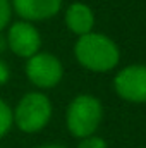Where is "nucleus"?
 <instances>
[{
  "instance_id": "obj_1",
  "label": "nucleus",
  "mask_w": 146,
  "mask_h": 148,
  "mask_svg": "<svg viewBox=\"0 0 146 148\" xmlns=\"http://www.w3.org/2000/svg\"><path fill=\"white\" fill-rule=\"evenodd\" d=\"M77 62L93 73H107L119 64V48L102 33H88L79 36L74 47Z\"/></svg>"
},
{
  "instance_id": "obj_2",
  "label": "nucleus",
  "mask_w": 146,
  "mask_h": 148,
  "mask_svg": "<svg viewBox=\"0 0 146 148\" xmlns=\"http://www.w3.org/2000/svg\"><path fill=\"white\" fill-rule=\"evenodd\" d=\"M12 117L14 124L23 133H38L52 117V102L40 91H29L17 102Z\"/></svg>"
},
{
  "instance_id": "obj_3",
  "label": "nucleus",
  "mask_w": 146,
  "mask_h": 148,
  "mask_svg": "<svg viewBox=\"0 0 146 148\" xmlns=\"http://www.w3.org/2000/svg\"><path fill=\"white\" fill-rule=\"evenodd\" d=\"M67 127L76 138L91 136L102 121V103L91 95H79L69 103L67 109Z\"/></svg>"
},
{
  "instance_id": "obj_4",
  "label": "nucleus",
  "mask_w": 146,
  "mask_h": 148,
  "mask_svg": "<svg viewBox=\"0 0 146 148\" xmlns=\"http://www.w3.org/2000/svg\"><path fill=\"white\" fill-rule=\"evenodd\" d=\"M62 64L60 60L48 53V52H38L26 62V76L28 79L38 88H53L62 79Z\"/></svg>"
},
{
  "instance_id": "obj_5",
  "label": "nucleus",
  "mask_w": 146,
  "mask_h": 148,
  "mask_svg": "<svg viewBox=\"0 0 146 148\" xmlns=\"http://www.w3.org/2000/svg\"><path fill=\"white\" fill-rule=\"evenodd\" d=\"M7 47L12 53L23 59H29L40 52L41 47V36L40 31L35 28L33 23L28 21H17L14 23L7 31Z\"/></svg>"
},
{
  "instance_id": "obj_6",
  "label": "nucleus",
  "mask_w": 146,
  "mask_h": 148,
  "mask_svg": "<svg viewBox=\"0 0 146 148\" xmlns=\"http://www.w3.org/2000/svg\"><path fill=\"white\" fill-rule=\"evenodd\" d=\"M119 97L129 102H146V66H127L113 79Z\"/></svg>"
},
{
  "instance_id": "obj_7",
  "label": "nucleus",
  "mask_w": 146,
  "mask_h": 148,
  "mask_svg": "<svg viewBox=\"0 0 146 148\" xmlns=\"http://www.w3.org/2000/svg\"><path fill=\"white\" fill-rule=\"evenodd\" d=\"M10 5L23 21L35 23L57 16L62 7V0H10Z\"/></svg>"
},
{
  "instance_id": "obj_8",
  "label": "nucleus",
  "mask_w": 146,
  "mask_h": 148,
  "mask_svg": "<svg viewBox=\"0 0 146 148\" xmlns=\"http://www.w3.org/2000/svg\"><path fill=\"white\" fill-rule=\"evenodd\" d=\"M65 24H67V28L72 31L74 35H77V36L91 33L93 24H95L93 10L86 3L76 2L72 5H69V9L65 10Z\"/></svg>"
},
{
  "instance_id": "obj_9",
  "label": "nucleus",
  "mask_w": 146,
  "mask_h": 148,
  "mask_svg": "<svg viewBox=\"0 0 146 148\" xmlns=\"http://www.w3.org/2000/svg\"><path fill=\"white\" fill-rule=\"evenodd\" d=\"M14 124V117H12V109L7 105L5 100L0 98V138H3L10 127Z\"/></svg>"
},
{
  "instance_id": "obj_10",
  "label": "nucleus",
  "mask_w": 146,
  "mask_h": 148,
  "mask_svg": "<svg viewBox=\"0 0 146 148\" xmlns=\"http://www.w3.org/2000/svg\"><path fill=\"white\" fill-rule=\"evenodd\" d=\"M12 5L10 0H0V33L9 26L10 17H12Z\"/></svg>"
},
{
  "instance_id": "obj_11",
  "label": "nucleus",
  "mask_w": 146,
  "mask_h": 148,
  "mask_svg": "<svg viewBox=\"0 0 146 148\" xmlns=\"http://www.w3.org/2000/svg\"><path fill=\"white\" fill-rule=\"evenodd\" d=\"M77 148H107V143L98 136H88V138H83Z\"/></svg>"
},
{
  "instance_id": "obj_12",
  "label": "nucleus",
  "mask_w": 146,
  "mask_h": 148,
  "mask_svg": "<svg viewBox=\"0 0 146 148\" xmlns=\"http://www.w3.org/2000/svg\"><path fill=\"white\" fill-rule=\"evenodd\" d=\"M9 76H10V71H9L7 62H3V60L0 59V84L7 83V81H9Z\"/></svg>"
},
{
  "instance_id": "obj_13",
  "label": "nucleus",
  "mask_w": 146,
  "mask_h": 148,
  "mask_svg": "<svg viewBox=\"0 0 146 148\" xmlns=\"http://www.w3.org/2000/svg\"><path fill=\"white\" fill-rule=\"evenodd\" d=\"M3 48H7V40H5V38H2V36H0V52H2Z\"/></svg>"
},
{
  "instance_id": "obj_14",
  "label": "nucleus",
  "mask_w": 146,
  "mask_h": 148,
  "mask_svg": "<svg viewBox=\"0 0 146 148\" xmlns=\"http://www.w3.org/2000/svg\"><path fill=\"white\" fill-rule=\"evenodd\" d=\"M38 148H64L60 145H43V147H38Z\"/></svg>"
}]
</instances>
